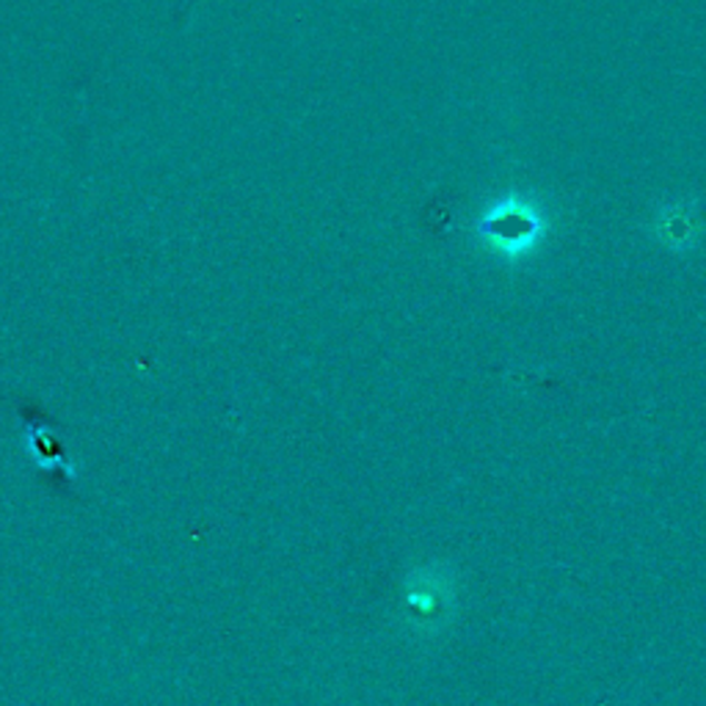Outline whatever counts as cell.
I'll return each mask as SVG.
<instances>
[{
    "instance_id": "cell-1",
    "label": "cell",
    "mask_w": 706,
    "mask_h": 706,
    "mask_svg": "<svg viewBox=\"0 0 706 706\" xmlns=\"http://www.w3.org/2000/svg\"><path fill=\"white\" fill-rule=\"evenodd\" d=\"M28 441H31L33 458H39L44 469H53L56 461L64 464V447H61V441L56 439L50 428H31Z\"/></svg>"
}]
</instances>
